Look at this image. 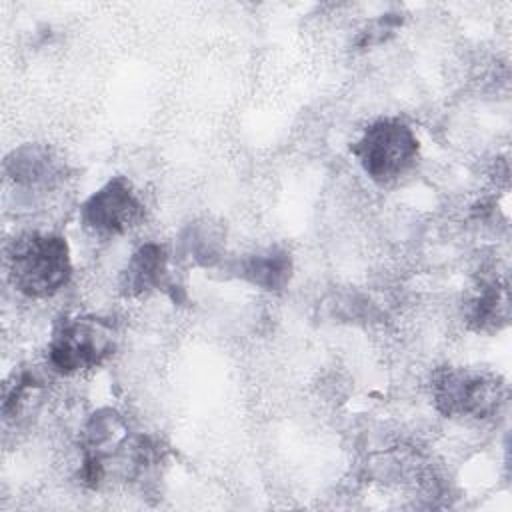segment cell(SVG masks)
Here are the masks:
<instances>
[{
  "label": "cell",
  "mask_w": 512,
  "mask_h": 512,
  "mask_svg": "<svg viewBox=\"0 0 512 512\" xmlns=\"http://www.w3.org/2000/svg\"><path fill=\"white\" fill-rule=\"evenodd\" d=\"M116 348L114 326L94 316H66L50 334L46 360L62 376L82 374L106 362Z\"/></svg>",
  "instance_id": "cell-4"
},
{
  "label": "cell",
  "mask_w": 512,
  "mask_h": 512,
  "mask_svg": "<svg viewBox=\"0 0 512 512\" xmlns=\"http://www.w3.org/2000/svg\"><path fill=\"white\" fill-rule=\"evenodd\" d=\"M6 274L14 290L28 298L58 294L72 276L70 248L64 236L52 232H26L6 248Z\"/></svg>",
  "instance_id": "cell-1"
},
{
  "label": "cell",
  "mask_w": 512,
  "mask_h": 512,
  "mask_svg": "<svg viewBox=\"0 0 512 512\" xmlns=\"http://www.w3.org/2000/svg\"><path fill=\"white\" fill-rule=\"evenodd\" d=\"M364 174L376 184H390L408 174L420 154V142L412 126L386 116L370 122L352 146Z\"/></svg>",
  "instance_id": "cell-2"
},
{
  "label": "cell",
  "mask_w": 512,
  "mask_h": 512,
  "mask_svg": "<svg viewBox=\"0 0 512 512\" xmlns=\"http://www.w3.org/2000/svg\"><path fill=\"white\" fill-rule=\"evenodd\" d=\"M510 298L508 288L500 280H480L472 296L464 304V318L476 332H496L508 322Z\"/></svg>",
  "instance_id": "cell-9"
},
{
  "label": "cell",
  "mask_w": 512,
  "mask_h": 512,
  "mask_svg": "<svg viewBox=\"0 0 512 512\" xmlns=\"http://www.w3.org/2000/svg\"><path fill=\"white\" fill-rule=\"evenodd\" d=\"M178 250L180 256L194 266H214L224 252V230L210 220L190 222L180 234Z\"/></svg>",
  "instance_id": "cell-10"
},
{
  "label": "cell",
  "mask_w": 512,
  "mask_h": 512,
  "mask_svg": "<svg viewBox=\"0 0 512 512\" xmlns=\"http://www.w3.org/2000/svg\"><path fill=\"white\" fill-rule=\"evenodd\" d=\"M4 172L18 188L48 190L62 182L64 164L48 146L24 144L6 156Z\"/></svg>",
  "instance_id": "cell-6"
},
{
  "label": "cell",
  "mask_w": 512,
  "mask_h": 512,
  "mask_svg": "<svg viewBox=\"0 0 512 512\" xmlns=\"http://www.w3.org/2000/svg\"><path fill=\"white\" fill-rule=\"evenodd\" d=\"M294 270L292 256L286 248L268 246L260 248L252 254L242 256L234 266L232 272L246 284L264 290V292H280L290 284Z\"/></svg>",
  "instance_id": "cell-8"
},
{
  "label": "cell",
  "mask_w": 512,
  "mask_h": 512,
  "mask_svg": "<svg viewBox=\"0 0 512 512\" xmlns=\"http://www.w3.org/2000/svg\"><path fill=\"white\" fill-rule=\"evenodd\" d=\"M168 260V250L158 242H146L138 246L120 272V292L128 298H140L154 290L168 288Z\"/></svg>",
  "instance_id": "cell-7"
},
{
  "label": "cell",
  "mask_w": 512,
  "mask_h": 512,
  "mask_svg": "<svg viewBox=\"0 0 512 512\" xmlns=\"http://www.w3.org/2000/svg\"><path fill=\"white\" fill-rule=\"evenodd\" d=\"M146 206L124 176H114L94 190L80 206V220L96 236L114 238L128 234L142 224Z\"/></svg>",
  "instance_id": "cell-5"
},
{
  "label": "cell",
  "mask_w": 512,
  "mask_h": 512,
  "mask_svg": "<svg viewBox=\"0 0 512 512\" xmlns=\"http://www.w3.org/2000/svg\"><path fill=\"white\" fill-rule=\"evenodd\" d=\"M434 408L446 418L486 420L494 416L506 398L504 382L482 370L444 366L430 380Z\"/></svg>",
  "instance_id": "cell-3"
}]
</instances>
